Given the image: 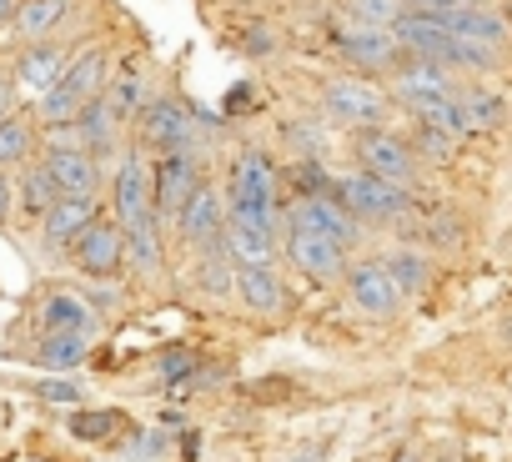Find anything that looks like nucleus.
Here are the masks:
<instances>
[{
    "instance_id": "9",
    "label": "nucleus",
    "mask_w": 512,
    "mask_h": 462,
    "mask_svg": "<svg viewBox=\"0 0 512 462\" xmlns=\"http://www.w3.org/2000/svg\"><path fill=\"white\" fill-rule=\"evenodd\" d=\"M287 221H292L297 231H317V237H327V242H337V247H352V242L362 237V221L347 216L332 196H302Z\"/></svg>"
},
{
    "instance_id": "28",
    "label": "nucleus",
    "mask_w": 512,
    "mask_h": 462,
    "mask_svg": "<svg viewBox=\"0 0 512 462\" xmlns=\"http://www.w3.org/2000/svg\"><path fill=\"white\" fill-rule=\"evenodd\" d=\"M31 156V121L26 116H6L0 121V166H16Z\"/></svg>"
},
{
    "instance_id": "27",
    "label": "nucleus",
    "mask_w": 512,
    "mask_h": 462,
    "mask_svg": "<svg viewBox=\"0 0 512 462\" xmlns=\"http://www.w3.org/2000/svg\"><path fill=\"white\" fill-rule=\"evenodd\" d=\"M56 201H61V196H56V186H51L46 166H31V171L21 176V206H26V216H46Z\"/></svg>"
},
{
    "instance_id": "4",
    "label": "nucleus",
    "mask_w": 512,
    "mask_h": 462,
    "mask_svg": "<svg viewBox=\"0 0 512 462\" xmlns=\"http://www.w3.org/2000/svg\"><path fill=\"white\" fill-rule=\"evenodd\" d=\"M141 141L156 146L161 156H186L196 151V116L176 96H156L141 106Z\"/></svg>"
},
{
    "instance_id": "6",
    "label": "nucleus",
    "mask_w": 512,
    "mask_h": 462,
    "mask_svg": "<svg viewBox=\"0 0 512 462\" xmlns=\"http://www.w3.org/2000/svg\"><path fill=\"white\" fill-rule=\"evenodd\" d=\"M357 156L367 166V176L377 181H392V186H407L417 176V156L407 141H397L392 131H357Z\"/></svg>"
},
{
    "instance_id": "26",
    "label": "nucleus",
    "mask_w": 512,
    "mask_h": 462,
    "mask_svg": "<svg viewBox=\"0 0 512 462\" xmlns=\"http://www.w3.org/2000/svg\"><path fill=\"white\" fill-rule=\"evenodd\" d=\"M457 106H462V116H467V131H492V126L502 121V101H497L492 91H462Z\"/></svg>"
},
{
    "instance_id": "32",
    "label": "nucleus",
    "mask_w": 512,
    "mask_h": 462,
    "mask_svg": "<svg viewBox=\"0 0 512 462\" xmlns=\"http://www.w3.org/2000/svg\"><path fill=\"white\" fill-rule=\"evenodd\" d=\"M156 367H161L166 382H186V377H196V352H191V347H166V352L156 357Z\"/></svg>"
},
{
    "instance_id": "13",
    "label": "nucleus",
    "mask_w": 512,
    "mask_h": 462,
    "mask_svg": "<svg viewBox=\"0 0 512 462\" xmlns=\"http://www.w3.org/2000/svg\"><path fill=\"white\" fill-rule=\"evenodd\" d=\"M347 292H352V302H357L362 312H372V317H387V312H397V302H402V292H397V282H392V272H387L382 262H357V267L347 272Z\"/></svg>"
},
{
    "instance_id": "38",
    "label": "nucleus",
    "mask_w": 512,
    "mask_h": 462,
    "mask_svg": "<svg viewBox=\"0 0 512 462\" xmlns=\"http://www.w3.org/2000/svg\"><path fill=\"white\" fill-rule=\"evenodd\" d=\"M36 397H46V402H81L86 392H81V382H36Z\"/></svg>"
},
{
    "instance_id": "16",
    "label": "nucleus",
    "mask_w": 512,
    "mask_h": 462,
    "mask_svg": "<svg viewBox=\"0 0 512 462\" xmlns=\"http://www.w3.org/2000/svg\"><path fill=\"white\" fill-rule=\"evenodd\" d=\"M231 287H236V297L251 307V312H282L287 307V287H282V277H277V267L267 262V267H231Z\"/></svg>"
},
{
    "instance_id": "19",
    "label": "nucleus",
    "mask_w": 512,
    "mask_h": 462,
    "mask_svg": "<svg viewBox=\"0 0 512 462\" xmlns=\"http://www.w3.org/2000/svg\"><path fill=\"white\" fill-rule=\"evenodd\" d=\"M66 66H71L66 46H26V51H21V61H16V86H26V91L46 96V91L61 81V71H66Z\"/></svg>"
},
{
    "instance_id": "18",
    "label": "nucleus",
    "mask_w": 512,
    "mask_h": 462,
    "mask_svg": "<svg viewBox=\"0 0 512 462\" xmlns=\"http://www.w3.org/2000/svg\"><path fill=\"white\" fill-rule=\"evenodd\" d=\"M116 106L106 101V91L96 96V101H86L81 106V116H76V131H81V141H86V156L101 166L111 151H116Z\"/></svg>"
},
{
    "instance_id": "34",
    "label": "nucleus",
    "mask_w": 512,
    "mask_h": 462,
    "mask_svg": "<svg viewBox=\"0 0 512 462\" xmlns=\"http://www.w3.org/2000/svg\"><path fill=\"white\" fill-rule=\"evenodd\" d=\"M417 151L432 156V161H447V156H452V136H442V131H432V126H417Z\"/></svg>"
},
{
    "instance_id": "21",
    "label": "nucleus",
    "mask_w": 512,
    "mask_h": 462,
    "mask_svg": "<svg viewBox=\"0 0 512 462\" xmlns=\"http://www.w3.org/2000/svg\"><path fill=\"white\" fill-rule=\"evenodd\" d=\"M41 327H46V337H56V332L91 337L96 317H91V307H86L81 297H71V292H56V297L46 302V312H41Z\"/></svg>"
},
{
    "instance_id": "1",
    "label": "nucleus",
    "mask_w": 512,
    "mask_h": 462,
    "mask_svg": "<svg viewBox=\"0 0 512 462\" xmlns=\"http://www.w3.org/2000/svg\"><path fill=\"white\" fill-rule=\"evenodd\" d=\"M226 221H246V226L277 231V166H272L267 151H241L231 161Z\"/></svg>"
},
{
    "instance_id": "36",
    "label": "nucleus",
    "mask_w": 512,
    "mask_h": 462,
    "mask_svg": "<svg viewBox=\"0 0 512 462\" xmlns=\"http://www.w3.org/2000/svg\"><path fill=\"white\" fill-rule=\"evenodd\" d=\"M272 46H277V36H272L267 26H246V31H241V51H246V56H267Z\"/></svg>"
},
{
    "instance_id": "15",
    "label": "nucleus",
    "mask_w": 512,
    "mask_h": 462,
    "mask_svg": "<svg viewBox=\"0 0 512 462\" xmlns=\"http://www.w3.org/2000/svg\"><path fill=\"white\" fill-rule=\"evenodd\" d=\"M141 216H151V171L141 156H126L116 171V226H136Z\"/></svg>"
},
{
    "instance_id": "42",
    "label": "nucleus",
    "mask_w": 512,
    "mask_h": 462,
    "mask_svg": "<svg viewBox=\"0 0 512 462\" xmlns=\"http://www.w3.org/2000/svg\"><path fill=\"white\" fill-rule=\"evenodd\" d=\"M181 447H186V457H196V452H201V437H196V432H186V437H181Z\"/></svg>"
},
{
    "instance_id": "12",
    "label": "nucleus",
    "mask_w": 512,
    "mask_h": 462,
    "mask_svg": "<svg viewBox=\"0 0 512 462\" xmlns=\"http://www.w3.org/2000/svg\"><path fill=\"white\" fill-rule=\"evenodd\" d=\"M332 41H337V56H342L347 66H357V71H387V66L397 61V41H392V31H362V26H347V31H337Z\"/></svg>"
},
{
    "instance_id": "3",
    "label": "nucleus",
    "mask_w": 512,
    "mask_h": 462,
    "mask_svg": "<svg viewBox=\"0 0 512 462\" xmlns=\"http://www.w3.org/2000/svg\"><path fill=\"white\" fill-rule=\"evenodd\" d=\"M332 201H337L347 216H357V221H397V216H407V211H412L407 186L377 181V176H367V171L332 181Z\"/></svg>"
},
{
    "instance_id": "30",
    "label": "nucleus",
    "mask_w": 512,
    "mask_h": 462,
    "mask_svg": "<svg viewBox=\"0 0 512 462\" xmlns=\"http://www.w3.org/2000/svg\"><path fill=\"white\" fill-rule=\"evenodd\" d=\"M191 282H196L206 297H226V292H231V262H226V257H196Z\"/></svg>"
},
{
    "instance_id": "43",
    "label": "nucleus",
    "mask_w": 512,
    "mask_h": 462,
    "mask_svg": "<svg viewBox=\"0 0 512 462\" xmlns=\"http://www.w3.org/2000/svg\"><path fill=\"white\" fill-rule=\"evenodd\" d=\"M0 427H6V402H0Z\"/></svg>"
},
{
    "instance_id": "41",
    "label": "nucleus",
    "mask_w": 512,
    "mask_h": 462,
    "mask_svg": "<svg viewBox=\"0 0 512 462\" xmlns=\"http://www.w3.org/2000/svg\"><path fill=\"white\" fill-rule=\"evenodd\" d=\"M16 11H21V0H0V26H11Z\"/></svg>"
},
{
    "instance_id": "5",
    "label": "nucleus",
    "mask_w": 512,
    "mask_h": 462,
    "mask_svg": "<svg viewBox=\"0 0 512 462\" xmlns=\"http://www.w3.org/2000/svg\"><path fill=\"white\" fill-rule=\"evenodd\" d=\"M66 252H71V262H76L86 277H116V272L126 267V237H121V226H116V221H101V216L81 231Z\"/></svg>"
},
{
    "instance_id": "14",
    "label": "nucleus",
    "mask_w": 512,
    "mask_h": 462,
    "mask_svg": "<svg viewBox=\"0 0 512 462\" xmlns=\"http://www.w3.org/2000/svg\"><path fill=\"white\" fill-rule=\"evenodd\" d=\"M287 257L297 262V272L302 277H312V282H332L337 272H342V247L337 242H327V237H317V231H287Z\"/></svg>"
},
{
    "instance_id": "22",
    "label": "nucleus",
    "mask_w": 512,
    "mask_h": 462,
    "mask_svg": "<svg viewBox=\"0 0 512 462\" xmlns=\"http://www.w3.org/2000/svg\"><path fill=\"white\" fill-rule=\"evenodd\" d=\"M121 237H126V257H131V267H136L141 277H151V272L161 267V226H156V211L141 216L136 226H126Z\"/></svg>"
},
{
    "instance_id": "20",
    "label": "nucleus",
    "mask_w": 512,
    "mask_h": 462,
    "mask_svg": "<svg viewBox=\"0 0 512 462\" xmlns=\"http://www.w3.org/2000/svg\"><path fill=\"white\" fill-rule=\"evenodd\" d=\"M397 96L422 116L427 106H437V101H447V96H452V81H447V71H442V66L417 61V66H407V71L397 76Z\"/></svg>"
},
{
    "instance_id": "35",
    "label": "nucleus",
    "mask_w": 512,
    "mask_h": 462,
    "mask_svg": "<svg viewBox=\"0 0 512 462\" xmlns=\"http://www.w3.org/2000/svg\"><path fill=\"white\" fill-rule=\"evenodd\" d=\"M166 442H171V437H166V432H156V427H151V432H136V442L126 447V457H161V452H166Z\"/></svg>"
},
{
    "instance_id": "24",
    "label": "nucleus",
    "mask_w": 512,
    "mask_h": 462,
    "mask_svg": "<svg viewBox=\"0 0 512 462\" xmlns=\"http://www.w3.org/2000/svg\"><path fill=\"white\" fill-rule=\"evenodd\" d=\"M66 427H71L76 442H101V437H111L121 427V412L116 407H76Z\"/></svg>"
},
{
    "instance_id": "40",
    "label": "nucleus",
    "mask_w": 512,
    "mask_h": 462,
    "mask_svg": "<svg viewBox=\"0 0 512 462\" xmlns=\"http://www.w3.org/2000/svg\"><path fill=\"white\" fill-rule=\"evenodd\" d=\"M11 206H16V196H11V181H6V171H0V221L11 216Z\"/></svg>"
},
{
    "instance_id": "39",
    "label": "nucleus",
    "mask_w": 512,
    "mask_h": 462,
    "mask_svg": "<svg viewBox=\"0 0 512 462\" xmlns=\"http://www.w3.org/2000/svg\"><path fill=\"white\" fill-rule=\"evenodd\" d=\"M16 116V81L11 76H0V121Z\"/></svg>"
},
{
    "instance_id": "10",
    "label": "nucleus",
    "mask_w": 512,
    "mask_h": 462,
    "mask_svg": "<svg viewBox=\"0 0 512 462\" xmlns=\"http://www.w3.org/2000/svg\"><path fill=\"white\" fill-rule=\"evenodd\" d=\"M101 216V206H96V196H61L46 216H41V247L56 257V252H66L81 231L91 226Z\"/></svg>"
},
{
    "instance_id": "44",
    "label": "nucleus",
    "mask_w": 512,
    "mask_h": 462,
    "mask_svg": "<svg viewBox=\"0 0 512 462\" xmlns=\"http://www.w3.org/2000/svg\"><path fill=\"white\" fill-rule=\"evenodd\" d=\"M21 6H26V0H21Z\"/></svg>"
},
{
    "instance_id": "7",
    "label": "nucleus",
    "mask_w": 512,
    "mask_h": 462,
    "mask_svg": "<svg viewBox=\"0 0 512 462\" xmlns=\"http://www.w3.org/2000/svg\"><path fill=\"white\" fill-rule=\"evenodd\" d=\"M322 101H327V111H332L337 121H347V126H367V131H372V126L387 116L382 91H377V86H367V81H352V76L327 81Z\"/></svg>"
},
{
    "instance_id": "8",
    "label": "nucleus",
    "mask_w": 512,
    "mask_h": 462,
    "mask_svg": "<svg viewBox=\"0 0 512 462\" xmlns=\"http://www.w3.org/2000/svg\"><path fill=\"white\" fill-rule=\"evenodd\" d=\"M196 186H201V166H196L191 151L186 156H161L156 161V176H151V211L156 216H176L191 201Z\"/></svg>"
},
{
    "instance_id": "33",
    "label": "nucleus",
    "mask_w": 512,
    "mask_h": 462,
    "mask_svg": "<svg viewBox=\"0 0 512 462\" xmlns=\"http://www.w3.org/2000/svg\"><path fill=\"white\" fill-rule=\"evenodd\" d=\"M51 151H86L76 121H71V126H46V156H51Z\"/></svg>"
},
{
    "instance_id": "2",
    "label": "nucleus",
    "mask_w": 512,
    "mask_h": 462,
    "mask_svg": "<svg viewBox=\"0 0 512 462\" xmlns=\"http://www.w3.org/2000/svg\"><path fill=\"white\" fill-rule=\"evenodd\" d=\"M106 91V51L101 46H91V51H81L66 71H61V81L41 96V121L46 126H71L76 116H81V106L86 101H96Z\"/></svg>"
},
{
    "instance_id": "25",
    "label": "nucleus",
    "mask_w": 512,
    "mask_h": 462,
    "mask_svg": "<svg viewBox=\"0 0 512 462\" xmlns=\"http://www.w3.org/2000/svg\"><path fill=\"white\" fill-rule=\"evenodd\" d=\"M347 16L362 31H392L402 16V0H347Z\"/></svg>"
},
{
    "instance_id": "37",
    "label": "nucleus",
    "mask_w": 512,
    "mask_h": 462,
    "mask_svg": "<svg viewBox=\"0 0 512 462\" xmlns=\"http://www.w3.org/2000/svg\"><path fill=\"white\" fill-rule=\"evenodd\" d=\"M106 101L116 106V116H126L136 101H141V86H136V76H126V81H116V91H106Z\"/></svg>"
},
{
    "instance_id": "29",
    "label": "nucleus",
    "mask_w": 512,
    "mask_h": 462,
    "mask_svg": "<svg viewBox=\"0 0 512 462\" xmlns=\"http://www.w3.org/2000/svg\"><path fill=\"white\" fill-rule=\"evenodd\" d=\"M382 267L392 272V282H397V292H402V297H407V292H422V287H427V277H432V272H427V262H422L417 252H397V257H392V262H382Z\"/></svg>"
},
{
    "instance_id": "17",
    "label": "nucleus",
    "mask_w": 512,
    "mask_h": 462,
    "mask_svg": "<svg viewBox=\"0 0 512 462\" xmlns=\"http://www.w3.org/2000/svg\"><path fill=\"white\" fill-rule=\"evenodd\" d=\"M41 166H46V176H51L56 196H96L101 166H96L86 151H51Z\"/></svg>"
},
{
    "instance_id": "11",
    "label": "nucleus",
    "mask_w": 512,
    "mask_h": 462,
    "mask_svg": "<svg viewBox=\"0 0 512 462\" xmlns=\"http://www.w3.org/2000/svg\"><path fill=\"white\" fill-rule=\"evenodd\" d=\"M176 226H181V237H186L196 252H206V247L221 237V226H226V206H221V196L201 181V186L191 191V201L176 211Z\"/></svg>"
},
{
    "instance_id": "31",
    "label": "nucleus",
    "mask_w": 512,
    "mask_h": 462,
    "mask_svg": "<svg viewBox=\"0 0 512 462\" xmlns=\"http://www.w3.org/2000/svg\"><path fill=\"white\" fill-rule=\"evenodd\" d=\"M86 357V337H71V332H56L41 342V362L46 367H76Z\"/></svg>"
},
{
    "instance_id": "23",
    "label": "nucleus",
    "mask_w": 512,
    "mask_h": 462,
    "mask_svg": "<svg viewBox=\"0 0 512 462\" xmlns=\"http://www.w3.org/2000/svg\"><path fill=\"white\" fill-rule=\"evenodd\" d=\"M71 6H76V0H26V6L16 11V26L26 36H46L51 26H61L71 16Z\"/></svg>"
}]
</instances>
